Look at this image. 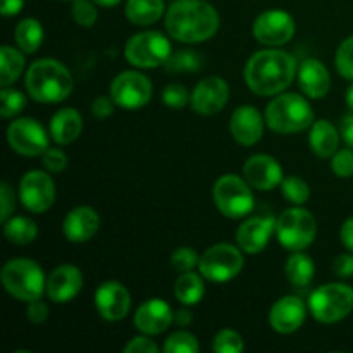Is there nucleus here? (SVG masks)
I'll return each instance as SVG.
<instances>
[{
    "mask_svg": "<svg viewBox=\"0 0 353 353\" xmlns=\"http://www.w3.org/2000/svg\"><path fill=\"white\" fill-rule=\"evenodd\" d=\"M24 0H2L0 2V12L3 17H12L23 10Z\"/></svg>",
    "mask_w": 353,
    "mask_h": 353,
    "instance_id": "603ef678",
    "label": "nucleus"
},
{
    "mask_svg": "<svg viewBox=\"0 0 353 353\" xmlns=\"http://www.w3.org/2000/svg\"><path fill=\"white\" fill-rule=\"evenodd\" d=\"M162 102L169 109H185L192 102V93L179 83H171V85L164 86V90H162Z\"/></svg>",
    "mask_w": 353,
    "mask_h": 353,
    "instance_id": "ea45409f",
    "label": "nucleus"
},
{
    "mask_svg": "<svg viewBox=\"0 0 353 353\" xmlns=\"http://www.w3.org/2000/svg\"><path fill=\"white\" fill-rule=\"evenodd\" d=\"M192 321H193V316L190 310L181 309L178 310V312H174V323L178 324L179 327H188L190 324H192Z\"/></svg>",
    "mask_w": 353,
    "mask_h": 353,
    "instance_id": "864d4df0",
    "label": "nucleus"
},
{
    "mask_svg": "<svg viewBox=\"0 0 353 353\" xmlns=\"http://www.w3.org/2000/svg\"><path fill=\"white\" fill-rule=\"evenodd\" d=\"M299 72V62L290 52L278 47L259 50L247 61L243 79L259 97H276L290 88Z\"/></svg>",
    "mask_w": 353,
    "mask_h": 353,
    "instance_id": "f257e3e1",
    "label": "nucleus"
},
{
    "mask_svg": "<svg viewBox=\"0 0 353 353\" xmlns=\"http://www.w3.org/2000/svg\"><path fill=\"white\" fill-rule=\"evenodd\" d=\"M317 236V221L303 205L286 209L276 219V238L290 252H303Z\"/></svg>",
    "mask_w": 353,
    "mask_h": 353,
    "instance_id": "0eeeda50",
    "label": "nucleus"
},
{
    "mask_svg": "<svg viewBox=\"0 0 353 353\" xmlns=\"http://www.w3.org/2000/svg\"><path fill=\"white\" fill-rule=\"evenodd\" d=\"M203 279L205 278L202 274H196L193 271L181 272L174 283L176 300L181 302L183 305H196V303L202 302L203 295H205Z\"/></svg>",
    "mask_w": 353,
    "mask_h": 353,
    "instance_id": "cd10ccee",
    "label": "nucleus"
},
{
    "mask_svg": "<svg viewBox=\"0 0 353 353\" xmlns=\"http://www.w3.org/2000/svg\"><path fill=\"white\" fill-rule=\"evenodd\" d=\"M340 133L341 138L345 140V143L350 148H353V112H350L348 116H345L343 119H341Z\"/></svg>",
    "mask_w": 353,
    "mask_h": 353,
    "instance_id": "3c124183",
    "label": "nucleus"
},
{
    "mask_svg": "<svg viewBox=\"0 0 353 353\" xmlns=\"http://www.w3.org/2000/svg\"><path fill=\"white\" fill-rule=\"evenodd\" d=\"M333 271L338 278H352L353 276V252L350 254H341L334 259Z\"/></svg>",
    "mask_w": 353,
    "mask_h": 353,
    "instance_id": "09e8293b",
    "label": "nucleus"
},
{
    "mask_svg": "<svg viewBox=\"0 0 353 353\" xmlns=\"http://www.w3.org/2000/svg\"><path fill=\"white\" fill-rule=\"evenodd\" d=\"M16 209V193L9 183H0V223H6L9 217H12Z\"/></svg>",
    "mask_w": 353,
    "mask_h": 353,
    "instance_id": "c03bdc74",
    "label": "nucleus"
},
{
    "mask_svg": "<svg viewBox=\"0 0 353 353\" xmlns=\"http://www.w3.org/2000/svg\"><path fill=\"white\" fill-rule=\"evenodd\" d=\"M162 350L165 353H199L200 343L195 334L188 331H176L164 341Z\"/></svg>",
    "mask_w": 353,
    "mask_h": 353,
    "instance_id": "f704fd0d",
    "label": "nucleus"
},
{
    "mask_svg": "<svg viewBox=\"0 0 353 353\" xmlns=\"http://www.w3.org/2000/svg\"><path fill=\"white\" fill-rule=\"evenodd\" d=\"M26 92L38 103H61L72 93L71 71L55 59H38L24 76Z\"/></svg>",
    "mask_w": 353,
    "mask_h": 353,
    "instance_id": "7ed1b4c3",
    "label": "nucleus"
},
{
    "mask_svg": "<svg viewBox=\"0 0 353 353\" xmlns=\"http://www.w3.org/2000/svg\"><path fill=\"white\" fill-rule=\"evenodd\" d=\"M243 178L248 185L261 192H272L285 179L283 168L272 155L255 154L248 157L243 164Z\"/></svg>",
    "mask_w": 353,
    "mask_h": 353,
    "instance_id": "f3484780",
    "label": "nucleus"
},
{
    "mask_svg": "<svg viewBox=\"0 0 353 353\" xmlns=\"http://www.w3.org/2000/svg\"><path fill=\"white\" fill-rule=\"evenodd\" d=\"M64 2H69V0H64ZM71 2H74V0H71Z\"/></svg>",
    "mask_w": 353,
    "mask_h": 353,
    "instance_id": "4d7b16f0",
    "label": "nucleus"
},
{
    "mask_svg": "<svg viewBox=\"0 0 353 353\" xmlns=\"http://www.w3.org/2000/svg\"><path fill=\"white\" fill-rule=\"evenodd\" d=\"M95 307L102 319L117 323L130 314L131 295L119 281H103L95 292Z\"/></svg>",
    "mask_w": 353,
    "mask_h": 353,
    "instance_id": "dca6fc26",
    "label": "nucleus"
},
{
    "mask_svg": "<svg viewBox=\"0 0 353 353\" xmlns=\"http://www.w3.org/2000/svg\"><path fill=\"white\" fill-rule=\"evenodd\" d=\"M14 38H16V45L24 52V54L31 55L41 47L45 38V30L41 23L34 17H26V19L19 21L14 30Z\"/></svg>",
    "mask_w": 353,
    "mask_h": 353,
    "instance_id": "2f4dec72",
    "label": "nucleus"
},
{
    "mask_svg": "<svg viewBox=\"0 0 353 353\" xmlns=\"http://www.w3.org/2000/svg\"><path fill=\"white\" fill-rule=\"evenodd\" d=\"M133 323L141 334L157 336L171 327V324L174 323V312L164 300L150 299L138 307Z\"/></svg>",
    "mask_w": 353,
    "mask_h": 353,
    "instance_id": "aec40b11",
    "label": "nucleus"
},
{
    "mask_svg": "<svg viewBox=\"0 0 353 353\" xmlns=\"http://www.w3.org/2000/svg\"><path fill=\"white\" fill-rule=\"evenodd\" d=\"M7 143L23 157H38L50 147V138L37 119L19 117L7 128Z\"/></svg>",
    "mask_w": 353,
    "mask_h": 353,
    "instance_id": "f8f14e48",
    "label": "nucleus"
},
{
    "mask_svg": "<svg viewBox=\"0 0 353 353\" xmlns=\"http://www.w3.org/2000/svg\"><path fill=\"white\" fill-rule=\"evenodd\" d=\"M71 14L74 23L81 28H92L99 19L97 3L93 0H74Z\"/></svg>",
    "mask_w": 353,
    "mask_h": 353,
    "instance_id": "58836bf2",
    "label": "nucleus"
},
{
    "mask_svg": "<svg viewBox=\"0 0 353 353\" xmlns=\"http://www.w3.org/2000/svg\"><path fill=\"white\" fill-rule=\"evenodd\" d=\"M48 305L41 299L33 300V302H28L26 307V317L30 319V323L33 324H41L47 321L48 317Z\"/></svg>",
    "mask_w": 353,
    "mask_h": 353,
    "instance_id": "de8ad7c7",
    "label": "nucleus"
},
{
    "mask_svg": "<svg viewBox=\"0 0 353 353\" xmlns=\"http://www.w3.org/2000/svg\"><path fill=\"white\" fill-rule=\"evenodd\" d=\"M245 252L231 243H217L200 255L199 271L207 281L228 283L236 278L245 264Z\"/></svg>",
    "mask_w": 353,
    "mask_h": 353,
    "instance_id": "9d476101",
    "label": "nucleus"
},
{
    "mask_svg": "<svg viewBox=\"0 0 353 353\" xmlns=\"http://www.w3.org/2000/svg\"><path fill=\"white\" fill-rule=\"evenodd\" d=\"M345 99H347V105H348V109H350V112H353V81H352V85L348 86V90H347V97H345Z\"/></svg>",
    "mask_w": 353,
    "mask_h": 353,
    "instance_id": "6e6d98bb",
    "label": "nucleus"
},
{
    "mask_svg": "<svg viewBox=\"0 0 353 353\" xmlns=\"http://www.w3.org/2000/svg\"><path fill=\"white\" fill-rule=\"evenodd\" d=\"M199 262H200V255L190 247L176 248L171 255L172 269L178 271L179 274H181V272L193 271L195 268H199Z\"/></svg>",
    "mask_w": 353,
    "mask_h": 353,
    "instance_id": "a19ab883",
    "label": "nucleus"
},
{
    "mask_svg": "<svg viewBox=\"0 0 353 353\" xmlns=\"http://www.w3.org/2000/svg\"><path fill=\"white\" fill-rule=\"evenodd\" d=\"M307 307L317 323H340L353 310V288L345 283H327L312 292Z\"/></svg>",
    "mask_w": 353,
    "mask_h": 353,
    "instance_id": "423d86ee",
    "label": "nucleus"
},
{
    "mask_svg": "<svg viewBox=\"0 0 353 353\" xmlns=\"http://www.w3.org/2000/svg\"><path fill=\"white\" fill-rule=\"evenodd\" d=\"M165 31L181 43H202L219 30V14L205 0H176L165 12Z\"/></svg>",
    "mask_w": 353,
    "mask_h": 353,
    "instance_id": "f03ea898",
    "label": "nucleus"
},
{
    "mask_svg": "<svg viewBox=\"0 0 353 353\" xmlns=\"http://www.w3.org/2000/svg\"><path fill=\"white\" fill-rule=\"evenodd\" d=\"M83 288V272L72 264H62L55 268L47 278L48 299L55 303H68L79 295Z\"/></svg>",
    "mask_w": 353,
    "mask_h": 353,
    "instance_id": "4be33fe9",
    "label": "nucleus"
},
{
    "mask_svg": "<svg viewBox=\"0 0 353 353\" xmlns=\"http://www.w3.org/2000/svg\"><path fill=\"white\" fill-rule=\"evenodd\" d=\"M152 93L154 85L140 71H123L110 83V97L121 109H141L150 102Z\"/></svg>",
    "mask_w": 353,
    "mask_h": 353,
    "instance_id": "9b49d317",
    "label": "nucleus"
},
{
    "mask_svg": "<svg viewBox=\"0 0 353 353\" xmlns=\"http://www.w3.org/2000/svg\"><path fill=\"white\" fill-rule=\"evenodd\" d=\"M212 350L216 353H241L245 350V341L238 331L221 330L214 336Z\"/></svg>",
    "mask_w": 353,
    "mask_h": 353,
    "instance_id": "e433bc0d",
    "label": "nucleus"
},
{
    "mask_svg": "<svg viewBox=\"0 0 353 353\" xmlns=\"http://www.w3.org/2000/svg\"><path fill=\"white\" fill-rule=\"evenodd\" d=\"M334 64H336V71L341 78L353 81V34L340 43Z\"/></svg>",
    "mask_w": 353,
    "mask_h": 353,
    "instance_id": "4c0bfd02",
    "label": "nucleus"
},
{
    "mask_svg": "<svg viewBox=\"0 0 353 353\" xmlns=\"http://www.w3.org/2000/svg\"><path fill=\"white\" fill-rule=\"evenodd\" d=\"M114 107L116 105V102L112 100V97H97L95 100L92 102V116L95 117V119H107V117H110L114 114Z\"/></svg>",
    "mask_w": 353,
    "mask_h": 353,
    "instance_id": "49530a36",
    "label": "nucleus"
},
{
    "mask_svg": "<svg viewBox=\"0 0 353 353\" xmlns=\"http://www.w3.org/2000/svg\"><path fill=\"white\" fill-rule=\"evenodd\" d=\"M316 274V264L310 255L303 252H293L292 257L285 262V276L296 288H305L312 283Z\"/></svg>",
    "mask_w": 353,
    "mask_h": 353,
    "instance_id": "c85d7f7f",
    "label": "nucleus"
},
{
    "mask_svg": "<svg viewBox=\"0 0 353 353\" xmlns=\"http://www.w3.org/2000/svg\"><path fill=\"white\" fill-rule=\"evenodd\" d=\"M296 79L307 99H324L331 90L330 71L317 59H305L300 62Z\"/></svg>",
    "mask_w": 353,
    "mask_h": 353,
    "instance_id": "b1692460",
    "label": "nucleus"
},
{
    "mask_svg": "<svg viewBox=\"0 0 353 353\" xmlns=\"http://www.w3.org/2000/svg\"><path fill=\"white\" fill-rule=\"evenodd\" d=\"M26 105V97L19 90H12L9 86H3L0 92V116L3 119L17 116Z\"/></svg>",
    "mask_w": 353,
    "mask_h": 353,
    "instance_id": "c9c22d12",
    "label": "nucleus"
},
{
    "mask_svg": "<svg viewBox=\"0 0 353 353\" xmlns=\"http://www.w3.org/2000/svg\"><path fill=\"white\" fill-rule=\"evenodd\" d=\"M340 130L330 121L319 119L314 121L309 133L310 150L321 159H331L340 147Z\"/></svg>",
    "mask_w": 353,
    "mask_h": 353,
    "instance_id": "a878e982",
    "label": "nucleus"
},
{
    "mask_svg": "<svg viewBox=\"0 0 353 353\" xmlns=\"http://www.w3.org/2000/svg\"><path fill=\"white\" fill-rule=\"evenodd\" d=\"M55 183L48 171L33 169L28 171L19 181V200L31 214H43L55 202Z\"/></svg>",
    "mask_w": 353,
    "mask_h": 353,
    "instance_id": "ddd939ff",
    "label": "nucleus"
},
{
    "mask_svg": "<svg viewBox=\"0 0 353 353\" xmlns=\"http://www.w3.org/2000/svg\"><path fill=\"white\" fill-rule=\"evenodd\" d=\"M340 240L341 243L345 245V248L353 252V216L348 217V219L341 224Z\"/></svg>",
    "mask_w": 353,
    "mask_h": 353,
    "instance_id": "8fccbe9b",
    "label": "nucleus"
},
{
    "mask_svg": "<svg viewBox=\"0 0 353 353\" xmlns=\"http://www.w3.org/2000/svg\"><path fill=\"white\" fill-rule=\"evenodd\" d=\"M99 7H116L117 3H121V0H93Z\"/></svg>",
    "mask_w": 353,
    "mask_h": 353,
    "instance_id": "5fc2aeb1",
    "label": "nucleus"
},
{
    "mask_svg": "<svg viewBox=\"0 0 353 353\" xmlns=\"http://www.w3.org/2000/svg\"><path fill=\"white\" fill-rule=\"evenodd\" d=\"M124 353H159L161 348L157 347L154 340H152L148 334H143V336H134L124 345L123 348Z\"/></svg>",
    "mask_w": 353,
    "mask_h": 353,
    "instance_id": "a18cd8bd",
    "label": "nucleus"
},
{
    "mask_svg": "<svg viewBox=\"0 0 353 353\" xmlns=\"http://www.w3.org/2000/svg\"><path fill=\"white\" fill-rule=\"evenodd\" d=\"M309 307L295 295L281 296L269 312V324L279 334H292L303 326Z\"/></svg>",
    "mask_w": 353,
    "mask_h": 353,
    "instance_id": "6ab92c4d",
    "label": "nucleus"
},
{
    "mask_svg": "<svg viewBox=\"0 0 353 353\" xmlns=\"http://www.w3.org/2000/svg\"><path fill=\"white\" fill-rule=\"evenodd\" d=\"M3 236L9 243L26 247L37 240L38 226L31 217L12 216L3 223Z\"/></svg>",
    "mask_w": 353,
    "mask_h": 353,
    "instance_id": "7c9ffc66",
    "label": "nucleus"
},
{
    "mask_svg": "<svg viewBox=\"0 0 353 353\" xmlns=\"http://www.w3.org/2000/svg\"><path fill=\"white\" fill-rule=\"evenodd\" d=\"M276 234V219L272 216L247 217L236 231V243L245 254L257 255Z\"/></svg>",
    "mask_w": 353,
    "mask_h": 353,
    "instance_id": "a211bd4d",
    "label": "nucleus"
},
{
    "mask_svg": "<svg viewBox=\"0 0 353 353\" xmlns=\"http://www.w3.org/2000/svg\"><path fill=\"white\" fill-rule=\"evenodd\" d=\"M265 123L279 134H296L314 124V109L300 93H279L265 107Z\"/></svg>",
    "mask_w": 353,
    "mask_h": 353,
    "instance_id": "20e7f679",
    "label": "nucleus"
},
{
    "mask_svg": "<svg viewBox=\"0 0 353 353\" xmlns=\"http://www.w3.org/2000/svg\"><path fill=\"white\" fill-rule=\"evenodd\" d=\"M50 138L57 145H69L83 133V117L72 107H64L52 116L48 126Z\"/></svg>",
    "mask_w": 353,
    "mask_h": 353,
    "instance_id": "393cba45",
    "label": "nucleus"
},
{
    "mask_svg": "<svg viewBox=\"0 0 353 353\" xmlns=\"http://www.w3.org/2000/svg\"><path fill=\"white\" fill-rule=\"evenodd\" d=\"M100 228V216L93 207L79 205L68 212L62 223V233L71 243H86L97 234Z\"/></svg>",
    "mask_w": 353,
    "mask_h": 353,
    "instance_id": "5701e85b",
    "label": "nucleus"
},
{
    "mask_svg": "<svg viewBox=\"0 0 353 353\" xmlns=\"http://www.w3.org/2000/svg\"><path fill=\"white\" fill-rule=\"evenodd\" d=\"M331 169L338 178L353 176V148H341L331 157Z\"/></svg>",
    "mask_w": 353,
    "mask_h": 353,
    "instance_id": "37998d69",
    "label": "nucleus"
},
{
    "mask_svg": "<svg viewBox=\"0 0 353 353\" xmlns=\"http://www.w3.org/2000/svg\"><path fill=\"white\" fill-rule=\"evenodd\" d=\"M164 0H128L124 12L137 26H152L164 16Z\"/></svg>",
    "mask_w": 353,
    "mask_h": 353,
    "instance_id": "bb28decb",
    "label": "nucleus"
},
{
    "mask_svg": "<svg viewBox=\"0 0 353 353\" xmlns=\"http://www.w3.org/2000/svg\"><path fill=\"white\" fill-rule=\"evenodd\" d=\"M171 41L161 31H141L126 41L124 57L133 68L155 69L161 68L171 57Z\"/></svg>",
    "mask_w": 353,
    "mask_h": 353,
    "instance_id": "1a4fd4ad",
    "label": "nucleus"
},
{
    "mask_svg": "<svg viewBox=\"0 0 353 353\" xmlns=\"http://www.w3.org/2000/svg\"><path fill=\"white\" fill-rule=\"evenodd\" d=\"M41 164H43L45 171L52 172V174H59V172L65 171L69 161L68 155L64 154V150L55 147H48L47 150L41 154Z\"/></svg>",
    "mask_w": 353,
    "mask_h": 353,
    "instance_id": "79ce46f5",
    "label": "nucleus"
},
{
    "mask_svg": "<svg viewBox=\"0 0 353 353\" xmlns=\"http://www.w3.org/2000/svg\"><path fill=\"white\" fill-rule=\"evenodd\" d=\"M0 281L12 299L33 302L43 296L47 278L40 265L31 259H12L0 271Z\"/></svg>",
    "mask_w": 353,
    "mask_h": 353,
    "instance_id": "39448f33",
    "label": "nucleus"
},
{
    "mask_svg": "<svg viewBox=\"0 0 353 353\" xmlns=\"http://www.w3.org/2000/svg\"><path fill=\"white\" fill-rule=\"evenodd\" d=\"M212 199L217 210L228 219H245L255 207L252 186L236 174L221 176L214 183Z\"/></svg>",
    "mask_w": 353,
    "mask_h": 353,
    "instance_id": "6e6552de",
    "label": "nucleus"
},
{
    "mask_svg": "<svg viewBox=\"0 0 353 353\" xmlns=\"http://www.w3.org/2000/svg\"><path fill=\"white\" fill-rule=\"evenodd\" d=\"M230 100V85L219 76L200 79L192 92V109L200 116H216Z\"/></svg>",
    "mask_w": 353,
    "mask_h": 353,
    "instance_id": "2eb2a0df",
    "label": "nucleus"
},
{
    "mask_svg": "<svg viewBox=\"0 0 353 353\" xmlns=\"http://www.w3.org/2000/svg\"><path fill=\"white\" fill-rule=\"evenodd\" d=\"M26 65L24 52L19 47L3 45L0 48V86H10L21 78Z\"/></svg>",
    "mask_w": 353,
    "mask_h": 353,
    "instance_id": "c756f323",
    "label": "nucleus"
},
{
    "mask_svg": "<svg viewBox=\"0 0 353 353\" xmlns=\"http://www.w3.org/2000/svg\"><path fill=\"white\" fill-rule=\"evenodd\" d=\"M202 57L199 52L192 50V48H183V50L174 52L168 62L164 64L165 71L171 74H178V72H196L202 69Z\"/></svg>",
    "mask_w": 353,
    "mask_h": 353,
    "instance_id": "473e14b6",
    "label": "nucleus"
},
{
    "mask_svg": "<svg viewBox=\"0 0 353 353\" xmlns=\"http://www.w3.org/2000/svg\"><path fill=\"white\" fill-rule=\"evenodd\" d=\"M264 119L254 105H240L231 114V137L241 147H254L264 137Z\"/></svg>",
    "mask_w": 353,
    "mask_h": 353,
    "instance_id": "412c9836",
    "label": "nucleus"
},
{
    "mask_svg": "<svg viewBox=\"0 0 353 353\" xmlns=\"http://www.w3.org/2000/svg\"><path fill=\"white\" fill-rule=\"evenodd\" d=\"M295 19L286 10L271 9L259 14L254 21L255 40L265 47H283L295 37Z\"/></svg>",
    "mask_w": 353,
    "mask_h": 353,
    "instance_id": "4468645a",
    "label": "nucleus"
},
{
    "mask_svg": "<svg viewBox=\"0 0 353 353\" xmlns=\"http://www.w3.org/2000/svg\"><path fill=\"white\" fill-rule=\"evenodd\" d=\"M281 192L283 196L293 205H305V202H309L310 199L309 185L299 176H288V178L283 179Z\"/></svg>",
    "mask_w": 353,
    "mask_h": 353,
    "instance_id": "72a5a7b5",
    "label": "nucleus"
}]
</instances>
